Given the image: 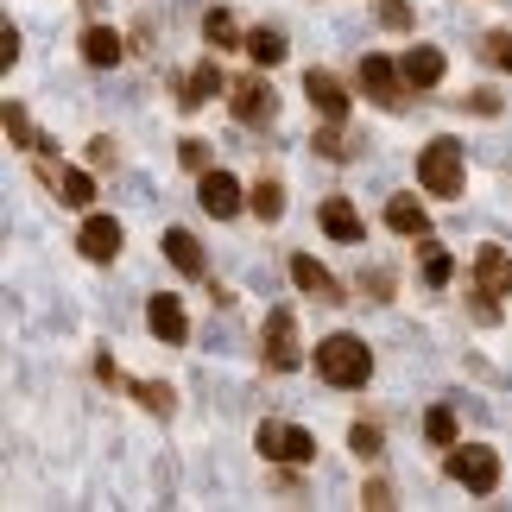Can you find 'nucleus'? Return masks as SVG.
<instances>
[{"mask_svg": "<svg viewBox=\"0 0 512 512\" xmlns=\"http://www.w3.org/2000/svg\"><path fill=\"white\" fill-rule=\"evenodd\" d=\"M253 449H260L266 462H317V437L310 430H298V424H260V437H253Z\"/></svg>", "mask_w": 512, "mask_h": 512, "instance_id": "20e7f679", "label": "nucleus"}, {"mask_svg": "<svg viewBox=\"0 0 512 512\" xmlns=\"http://www.w3.org/2000/svg\"><path fill=\"white\" fill-rule=\"evenodd\" d=\"M348 449L373 462V456H380V430H373V424H354V430H348Z\"/></svg>", "mask_w": 512, "mask_h": 512, "instance_id": "cd10ccee", "label": "nucleus"}, {"mask_svg": "<svg viewBox=\"0 0 512 512\" xmlns=\"http://www.w3.org/2000/svg\"><path fill=\"white\" fill-rule=\"evenodd\" d=\"M304 95H310V108H317L329 127L348 121V95H342V83H336L329 70H310V76H304Z\"/></svg>", "mask_w": 512, "mask_h": 512, "instance_id": "9d476101", "label": "nucleus"}, {"mask_svg": "<svg viewBox=\"0 0 512 512\" xmlns=\"http://www.w3.org/2000/svg\"><path fill=\"white\" fill-rule=\"evenodd\" d=\"M0 121H7V140L13 146H26V152H45L51 140H38V133H32V121H26V108H19V102H7V114H0Z\"/></svg>", "mask_w": 512, "mask_h": 512, "instance_id": "5701e85b", "label": "nucleus"}, {"mask_svg": "<svg viewBox=\"0 0 512 512\" xmlns=\"http://www.w3.org/2000/svg\"><path fill=\"white\" fill-rule=\"evenodd\" d=\"M121 51L127 45H121V32H114V26H89L83 32V57H89L95 70H114V64H121Z\"/></svg>", "mask_w": 512, "mask_h": 512, "instance_id": "2eb2a0df", "label": "nucleus"}, {"mask_svg": "<svg viewBox=\"0 0 512 512\" xmlns=\"http://www.w3.org/2000/svg\"><path fill=\"white\" fill-rule=\"evenodd\" d=\"M361 89H367V102H380V108H405V70L380 51L361 57Z\"/></svg>", "mask_w": 512, "mask_h": 512, "instance_id": "39448f33", "label": "nucleus"}, {"mask_svg": "<svg viewBox=\"0 0 512 512\" xmlns=\"http://www.w3.org/2000/svg\"><path fill=\"white\" fill-rule=\"evenodd\" d=\"M475 291H481V298H506V291H512V253H500V247L475 253Z\"/></svg>", "mask_w": 512, "mask_h": 512, "instance_id": "9b49d317", "label": "nucleus"}, {"mask_svg": "<svg viewBox=\"0 0 512 512\" xmlns=\"http://www.w3.org/2000/svg\"><path fill=\"white\" fill-rule=\"evenodd\" d=\"M196 203H203L215 222H228V215H241L247 196H241V184H234L228 171H203V184H196Z\"/></svg>", "mask_w": 512, "mask_h": 512, "instance_id": "6e6552de", "label": "nucleus"}, {"mask_svg": "<svg viewBox=\"0 0 512 512\" xmlns=\"http://www.w3.org/2000/svg\"><path fill=\"white\" fill-rule=\"evenodd\" d=\"M487 57H494L500 70H512V32H494V38H487Z\"/></svg>", "mask_w": 512, "mask_h": 512, "instance_id": "c756f323", "label": "nucleus"}, {"mask_svg": "<svg viewBox=\"0 0 512 512\" xmlns=\"http://www.w3.org/2000/svg\"><path fill=\"white\" fill-rule=\"evenodd\" d=\"M83 7H95V0H83Z\"/></svg>", "mask_w": 512, "mask_h": 512, "instance_id": "f704fd0d", "label": "nucleus"}, {"mask_svg": "<svg viewBox=\"0 0 512 512\" xmlns=\"http://www.w3.org/2000/svg\"><path fill=\"white\" fill-rule=\"evenodd\" d=\"M184 165L190 171H209V146L203 140H184Z\"/></svg>", "mask_w": 512, "mask_h": 512, "instance_id": "7c9ffc66", "label": "nucleus"}, {"mask_svg": "<svg viewBox=\"0 0 512 512\" xmlns=\"http://www.w3.org/2000/svg\"><path fill=\"white\" fill-rule=\"evenodd\" d=\"M133 386V399H140L146 411H159V418H171V411H177V392L171 386H159V380H127Z\"/></svg>", "mask_w": 512, "mask_h": 512, "instance_id": "b1692460", "label": "nucleus"}, {"mask_svg": "<svg viewBox=\"0 0 512 512\" xmlns=\"http://www.w3.org/2000/svg\"><path fill=\"white\" fill-rule=\"evenodd\" d=\"M291 279H298V291H310L317 304H342V285L329 279V272L310 260V253H291Z\"/></svg>", "mask_w": 512, "mask_h": 512, "instance_id": "ddd939ff", "label": "nucleus"}, {"mask_svg": "<svg viewBox=\"0 0 512 512\" xmlns=\"http://www.w3.org/2000/svg\"><path fill=\"white\" fill-rule=\"evenodd\" d=\"M247 209L260 215V222H279V215H285V190L266 177V184H253V190H247Z\"/></svg>", "mask_w": 512, "mask_h": 512, "instance_id": "4be33fe9", "label": "nucleus"}, {"mask_svg": "<svg viewBox=\"0 0 512 512\" xmlns=\"http://www.w3.org/2000/svg\"><path fill=\"white\" fill-rule=\"evenodd\" d=\"M241 45H247L253 64H266V70H272V64H285V38H279V32H266V26H260V32H247Z\"/></svg>", "mask_w": 512, "mask_h": 512, "instance_id": "412c9836", "label": "nucleus"}, {"mask_svg": "<svg viewBox=\"0 0 512 512\" xmlns=\"http://www.w3.org/2000/svg\"><path fill=\"white\" fill-rule=\"evenodd\" d=\"M424 437L437 443V449H456V437H462V430H456V411H449V405H430L424 411Z\"/></svg>", "mask_w": 512, "mask_h": 512, "instance_id": "aec40b11", "label": "nucleus"}, {"mask_svg": "<svg viewBox=\"0 0 512 512\" xmlns=\"http://www.w3.org/2000/svg\"><path fill=\"white\" fill-rule=\"evenodd\" d=\"M165 253H171V266L184 272V279H203V247H196V234L171 228V234H165Z\"/></svg>", "mask_w": 512, "mask_h": 512, "instance_id": "f3484780", "label": "nucleus"}, {"mask_svg": "<svg viewBox=\"0 0 512 512\" xmlns=\"http://www.w3.org/2000/svg\"><path fill=\"white\" fill-rule=\"evenodd\" d=\"M76 247H83V260L108 266L114 253H121V222H114V215H89V222H83V234H76Z\"/></svg>", "mask_w": 512, "mask_h": 512, "instance_id": "1a4fd4ad", "label": "nucleus"}, {"mask_svg": "<svg viewBox=\"0 0 512 512\" xmlns=\"http://www.w3.org/2000/svg\"><path fill=\"white\" fill-rule=\"evenodd\" d=\"M418 184L430 196H462V146L456 140H430L418 152Z\"/></svg>", "mask_w": 512, "mask_h": 512, "instance_id": "f03ea898", "label": "nucleus"}, {"mask_svg": "<svg viewBox=\"0 0 512 512\" xmlns=\"http://www.w3.org/2000/svg\"><path fill=\"white\" fill-rule=\"evenodd\" d=\"M399 70H405V89H437L443 83V51L437 45H411L399 57Z\"/></svg>", "mask_w": 512, "mask_h": 512, "instance_id": "f8f14e48", "label": "nucleus"}, {"mask_svg": "<svg viewBox=\"0 0 512 512\" xmlns=\"http://www.w3.org/2000/svg\"><path fill=\"white\" fill-rule=\"evenodd\" d=\"M449 279H456V260H449L443 247H430L424 253V285H449Z\"/></svg>", "mask_w": 512, "mask_h": 512, "instance_id": "bb28decb", "label": "nucleus"}, {"mask_svg": "<svg viewBox=\"0 0 512 512\" xmlns=\"http://www.w3.org/2000/svg\"><path fill=\"white\" fill-rule=\"evenodd\" d=\"M13 57H19V32L7 26V32H0V70H13Z\"/></svg>", "mask_w": 512, "mask_h": 512, "instance_id": "473e14b6", "label": "nucleus"}, {"mask_svg": "<svg viewBox=\"0 0 512 512\" xmlns=\"http://www.w3.org/2000/svg\"><path fill=\"white\" fill-rule=\"evenodd\" d=\"M57 196H64L70 209H89L95 203V177L89 171H64V177H57Z\"/></svg>", "mask_w": 512, "mask_h": 512, "instance_id": "393cba45", "label": "nucleus"}, {"mask_svg": "<svg viewBox=\"0 0 512 512\" xmlns=\"http://www.w3.org/2000/svg\"><path fill=\"white\" fill-rule=\"evenodd\" d=\"M317 373H323L329 386L354 392V386H367L373 354H367V342H354V336H323V342H317Z\"/></svg>", "mask_w": 512, "mask_h": 512, "instance_id": "f257e3e1", "label": "nucleus"}, {"mask_svg": "<svg viewBox=\"0 0 512 512\" xmlns=\"http://www.w3.org/2000/svg\"><path fill=\"white\" fill-rule=\"evenodd\" d=\"M386 228L392 234H430V215H424V203H411V196H392V203H386Z\"/></svg>", "mask_w": 512, "mask_h": 512, "instance_id": "6ab92c4d", "label": "nucleus"}, {"mask_svg": "<svg viewBox=\"0 0 512 512\" xmlns=\"http://www.w3.org/2000/svg\"><path fill=\"white\" fill-rule=\"evenodd\" d=\"M203 38H209L215 51H222V45H234V38H241V26H234V13H222V7H209V13H203Z\"/></svg>", "mask_w": 512, "mask_h": 512, "instance_id": "a878e982", "label": "nucleus"}, {"mask_svg": "<svg viewBox=\"0 0 512 512\" xmlns=\"http://www.w3.org/2000/svg\"><path fill=\"white\" fill-rule=\"evenodd\" d=\"M323 234H336V241H367V222L354 215V203L329 196V203H323Z\"/></svg>", "mask_w": 512, "mask_h": 512, "instance_id": "dca6fc26", "label": "nucleus"}, {"mask_svg": "<svg viewBox=\"0 0 512 512\" xmlns=\"http://www.w3.org/2000/svg\"><path fill=\"white\" fill-rule=\"evenodd\" d=\"M146 323H152V336H159V342H184L190 336V317H184V304H177V298H152L146 304Z\"/></svg>", "mask_w": 512, "mask_h": 512, "instance_id": "4468645a", "label": "nucleus"}, {"mask_svg": "<svg viewBox=\"0 0 512 512\" xmlns=\"http://www.w3.org/2000/svg\"><path fill=\"white\" fill-rule=\"evenodd\" d=\"M114 159V140H89V165H108Z\"/></svg>", "mask_w": 512, "mask_h": 512, "instance_id": "72a5a7b5", "label": "nucleus"}, {"mask_svg": "<svg viewBox=\"0 0 512 512\" xmlns=\"http://www.w3.org/2000/svg\"><path fill=\"white\" fill-rule=\"evenodd\" d=\"M380 19H386L392 32H405L411 26V7H405V0H380Z\"/></svg>", "mask_w": 512, "mask_h": 512, "instance_id": "c85d7f7f", "label": "nucleus"}, {"mask_svg": "<svg viewBox=\"0 0 512 512\" xmlns=\"http://www.w3.org/2000/svg\"><path fill=\"white\" fill-rule=\"evenodd\" d=\"M449 481H462L468 494H494L500 487V456L481 443H456L449 449Z\"/></svg>", "mask_w": 512, "mask_h": 512, "instance_id": "7ed1b4c3", "label": "nucleus"}, {"mask_svg": "<svg viewBox=\"0 0 512 512\" xmlns=\"http://www.w3.org/2000/svg\"><path fill=\"white\" fill-rule=\"evenodd\" d=\"M272 114H279V95H272V83H260V76L234 83V121H241V127H266Z\"/></svg>", "mask_w": 512, "mask_h": 512, "instance_id": "0eeeda50", "label": "nucleus"}, {"mask_svg": "<svg viewBox=\"0 0 512 512\" xmlns=\"http://www.w3.org/2000/svg\"><path fill=\"white\" fill-rule=\"evenodd\" d=\"M266 361L279 367V373H291L304 361V342H298V317H291V310H272L266 317Z\"/></svg>", "mask_w": 512, "mask_h": 512, "instance_id": "423d86ee", "label": "nucleus"}, {"mask_svg": "<svg viewBox=\"0 0 512 512\" xmlns=\"http://www.w3.org/2000/svg\"><path fill=\"white\" fill-rule=\"evenodd\" d=\"M317 152H329V159H348V146H342V133H336V127L317 133Z\"/></svg>", "mask_w": 512, "mask_h": 512, "instance_id": "2f4dec72", "label": "nucleus"}, {"mask_svg": "<svg viewBox=\"0 0 512 512\" xmlns=\"http://www.w3.org/2000/svg\"><path fill=\"white\" fill-rule=\"evenodd\" d=\"M215 95H222V70H215V57H209V64H196L184 76V108H203V102H215Z\"/></svg>", "mask_w": 512, "mask_h": 512, "instance_id": "a211bd4d", "label": "nucleus"}]
</instances>
